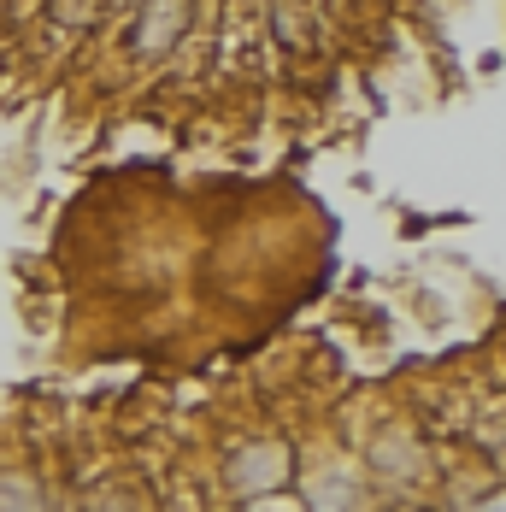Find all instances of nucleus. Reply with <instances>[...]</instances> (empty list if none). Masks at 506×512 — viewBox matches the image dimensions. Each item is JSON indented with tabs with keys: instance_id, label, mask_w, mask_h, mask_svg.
<instances>
[{
	"instance_id": "obj_1",
	"label": "nucleus",
	"mask_w": 506,
	"mask_h": 512,
	"mask_svg": "<svg viewBox=\"0 0 506 512\" xmlns=\"http://www.w3.org/2000/svg\"><path fill=\"white\" fill-rule=\"evenodd\" d=\"M230 483H236V495H277L289 483V448L283 442H248L230 460Z\"/></svg>"
},
{
	"instance_id": "obj_2",
	"label": "nucleus",
	"mask_w": 506,
	"mask_h": 512,
	"mask_svg": "<svg viewBox=\"0 0 506 512\" xmlns=\"http://www.w3.org/2000/svg\"><path fill=\"white\" fill-rule=\"evenodd\" d=\"M177 6H183V0H159V6H148V12H142V24H136V48H142V53H159L171 36H177V30H183Z\"/></svg>"
},
{
	"instance_id": "obj_3",
	"label": "nucleus",
	"mask_w": 506,
	"mask_h": 512,
	"mask_svg": "<svg viewBox=\"0 0 506 512\" xmlns=\"http://www.w3.org/2000/svg\"><path fill=\"white\" fill-rule=\"evenodd\" d=\"M0 512H42V489L30 477H0Z\"/></svg>"
}]
</instances>
